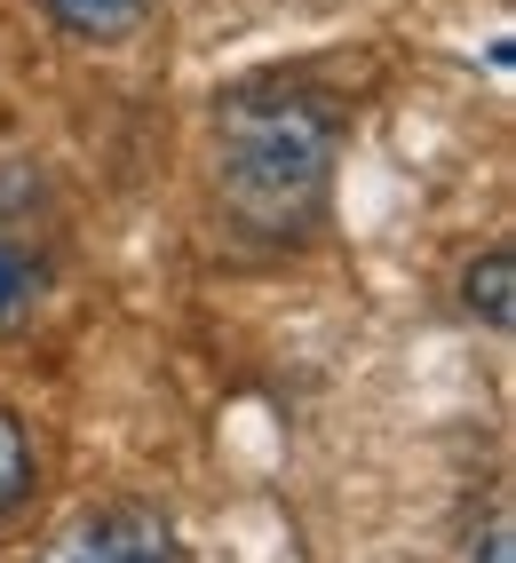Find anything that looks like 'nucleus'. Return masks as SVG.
Returning <instances> with one entry per match:
<instances>
[{
	"instance_id": "f257e3e1",
	"label": "nucleus",
	"mask_w": 516,
	"mask_h": 563,
	"mask_svg": "<svg viewBox=\"0 0 516 563\" xmlns=\"http://www.w3.org/2000/svg\"><path fill=\"white\" fill-rule=\"evenodd\" d=\"M326 191V128L303 103H231L223 120V199L254 231H294Z\"/></svg>"
},
{
	"instance_id": "f03ea898",
	"label": "nucleus",
	"mask_w": 516,
	"mask_h": 563,
	"mask_svg": "<svg viewBox=\"0 0 516 563\" xmlns=\"http://www.w3.org/2000/svg\"><path fill=\"white\" fill-rule=\"evenodd\" d=\"M41 563H175V532L143 500H103L88 516H72Z\"/></svg>"
},
{
	"instance_id": "7ed1b4c3",
	"label": "nucleus",
	"mask_w": 516,
	"mask_h": 563,
	"mask_svg": "<svg viewBox=\"0 0 516 563\" xmlns=\"http://www.w3.org/2000/svg\"><path fill=\"white\" fill-rule=\"evenodd\" d=\"M461 294H469V310L485 318V325H508V318H516V262H508L501 246L476 254L469 278H461Z\"/></svg>"
},
{
	"instance_id": "20e7f679",
	"label": "nucleus",
	"mask_w": 516,
	"mask_h": 563,
	"mask_svg": "<svg viewBox=\"0 0 516 563\" xmlns=\"http://www.w3.org/2000/svg\"><path fill=\"white\" fill-rule=\"evenodd\" d=\"M24 493H32V437H24L17 412H0V516H9Z\"/></svg>"
},
{
	"instance_id": "39448f33",
	"label": "nucleus",
	"mask_w": 516,
	"mask_h": 563,
	"mask_svg": "<svg viewBox=\"0 0 516 563\" xmlns=\"http://www.w3.org/2000/svg\"><path fill=\"white\" fill-rule=\"evenodd\" d=\"M48 9L72 32H88V41H120V32L135 24V0H48Z\"/></svg>"
},
{
	"instance_id": "423d86ee",
	"label": "nucleus",
	"mask_w": 516,
	"mask_h": 563,
	"mask_svg": "<svg viewBox=\"0 0 516 563\" xmlns=\"http://www.w3.org/2000/svg\"><path fill=\"white\" fill-rule=\"evenodd\" d=\"M476 563H516V548H508V516L485 523V540H476Z\"/></svg>"
},
{
	"instance_id": "0eeeda50",
	"label": "nucleus",
	"mask_w": 516,
	"mask_h": 563,
	"mask_svg": "<svg viewBox=\"0 0 516 563\" xmlns=\"http://www.w3.org/2000/svg\"><path fill=\"white\" fill-rule=\"evenodd\" d=\"M17 286H24V271H17V262H9V254H0V310H9V302H17Z\"/></svg>"
}]
</instances>
